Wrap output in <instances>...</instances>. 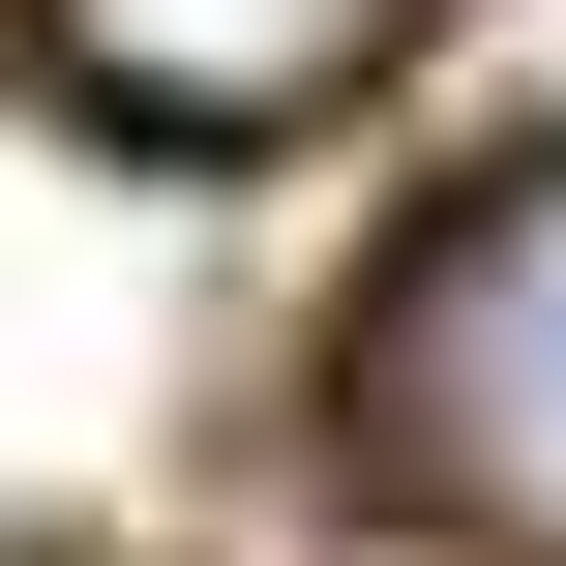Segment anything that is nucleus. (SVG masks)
Returning <instances> with one entry per match:
<instances>
[{
  "instance_id": "nucleus-1",
  "label": "nucleus",
  "mask_w": 566,
  "mask_h": 566,
  "mask_svg": "<svg viewBox=\"0 0 566 566\" xmlns=\"http://www.w3.org/2000/svg\"><path fill=\"white\" fill-rule=\"evenodd\" d=\"M358 448H388L448 537L566 566V149L478 179V209L388 269V328H358Z\"/></svg>"
},
{
  "instance_id": "nucleus-2",
  "label": "nucleus",
  "mask_w": 566,
  "mask_h": 566,
  "mask_svg": "<svg viewBox=\"0 0 566 566\" xmlns=\"http://www.w3.org/2000/svg\"><path fill=\"white\" fill-rule=\"evenodd\" d=\"M30 30H60V60H90L149 149H269V119H328V90L418 30V0H30Z\"/></svg>"
}]
</instances>
